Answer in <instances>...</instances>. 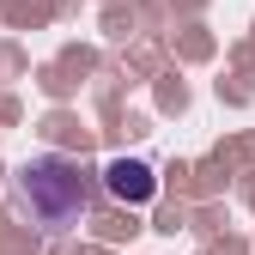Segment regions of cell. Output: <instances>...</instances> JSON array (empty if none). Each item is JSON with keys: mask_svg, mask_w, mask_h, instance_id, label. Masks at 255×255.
Segmentation results:
<instances>
[{"mask_svg": "<svg viewBox=\"0 0 255 255\" xmlns=\"http://www.w3.org/2000/svg\"><path fill=\"white\" fill-rule=\"evenodd\" d=\"M18 201L30 207V219L43 231H67L91 207V176L61 152H37V158L18 164Z\"/></svg>", "mask_w": 255, "mask_h": 255, "instance_id": "obj_1", "label": "cell"}, {"mask_svg": "<svg viewBox=\"0 0 255 255\" xmlns=\"http://www.w3.org/2000/svg\"><path fill=\"white\" fill-rule=\"evenodd\" d=\"M104 195L122 201V207H146L158 195V176H152L146 158H110L104 164Z\"/></svg>", "mask_w": 255, "mask_h": 255, "instance_id": "obj_2", "label": "cell"}]
</instances>
